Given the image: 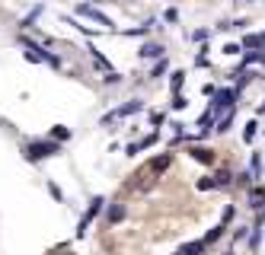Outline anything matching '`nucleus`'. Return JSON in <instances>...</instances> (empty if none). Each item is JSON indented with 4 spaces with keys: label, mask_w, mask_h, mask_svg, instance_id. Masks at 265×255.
Wrapping results in <instances>:
<instances>
[{
    "label": "nucleus",
    "mask_w": 265,
    "mask_h": 255,
    "mask_svg": "<svg viewBox=\"0 0 265 255\" xmlns=\"http://www.w3.org/2000/svg\"><path fill=\"white\" fill-rule=\"evenodd\" d=\"M61 153V140H29L26 144V160L29 163H39L45 156H55Z\"/></svg>",
    "instance_id": "f257e3e1"
},
{
    "label": "nucleus",
    "mask_w": 265,
    "mask_h": 255,
    "mask_svg": "<svg viewBox=\"0 0 265 255\" xmlns=\"http://www.w3.org/2000/svg\"><path fill=\"white\" fill-rule=\"evenodd\" d=\"M105 207V198H99L96 195L93 201H90V207H86V214L80 217V223H77V236H86V230H90V223L96 220V217H99V210Z\"/></svg>",
    "instance_id": "f03ea898"
},
{
    "label": "nucleus",
    "mask_w": 265,
    "mask_h": 255,
    "mask_svg": "<svg viewBox=\"0 0 265 255\" xmlns=\"http://www.w3.org/2000/svg\"><path fill=\"white\" fill-rule=\"evenodd\" d=\"M236 96H240L236 90H217L214 93V102H211V112H214V115H217V112H230L233 105H236Z\"/></svg>",
    "instance_id": "7ed1b4c3"
},
{
    "label": "nucleus",
    "mask_w": 265,
    "mask_h": 255,
    "mask_svg": "<svg viewBox=\"0 0 265 255\" xmlns=\"http://www.w3.org/2000/svg\"><path fill=\"white\" fill-rule=\"evenodd\" d=\"M77 13H80V16H90V20H96L99 26H105V29H112V20H109V16L99 13V10H96V7H90V4H80V7H77Z\"/></svg>",
    "instance_id": "20e7f679"
},
{
    "label": "nucleus",
    "mask_w": 265,
    "mask_h": 255,
    "mask_svg": "<svg viewBox=\"0 0 265 255\" xmlns=\"http://www.w3.org/2000/svg\"><path fill=\"white\" fill-rule=\"evenodd\" d=\"M246 201H249L252 210H265V188H262V185L246 188Z\"/></svg>",
    "instance_id": "39448f33"
},
{
    "label": "nucleus",
    "mask_w": 265,
    "mask_h": 255,
    "mask_svg": "<svg viewBox=\"0 0 265 255\" xmlns=\"http://www.w3.org/2000/svg\"><path fill=\"white\" fill-rule=\"evenodd\" d=\"M163 45H160V42H147V45H141V51H138V55L141 58H144V61H163Z\"/></svg>",
    "instance_id": "423d86ee"
},
{
    "label": "nucleus",
    "mask_w": 265,
    "mask_h": 255,
    "mask_svg": "<svg viewBox=\"0 0 265 255\" xmlns=\"http://www.w3.org/2000/svg\"><path fill=\"white\" fill-rule=\"evenodd\" d=\"M170 166H173V153H160V156H154V160H150V172H154V175H163Z\"/></svg>",
    "instance_id": "0eeeda50"
},
{
    "label": "nucleus",
    "mask_w": 265,
    "mask_h": 255,
    "mask_svg": "<svg viewBox=\"0 0 265 255\" xmlns=\"http://www.w3.org/2000/svg\"><path fill=\"white\" fill-rule=\"evenodd\" d=\"M189 156L198 163H214V150H208V147H189Z\"/></svg>",
    "instance_id": "6e6552de"
},
{
    "label": "nucleus",
    "mask_w": 265,
    "mask_h": 255,
    "mask_svg": "<svg viewBox=\"0 0 265 255\" xmlns=\"http://www.w3.org/2000/svg\"><path fill=\"white\" fill-rule=\"evenodd\" d=\"M249 64H265V51H246L240 61V70H246Z\"/></svg>",
    "instance_id": "1a4fd4ad"
},
{
    "label": "nucleus",
    "mask_w": 265,
    "mask_h": 255,
    "mask_svg": "<svg viewBox=\"0 0 265 255\" xmlns=\"http://www.w3.org/2000/svg\"><path fill=\"white\" fill-rule=\"evenodd\" d=\"M233 182H236V175H233L230 169H220V172L214 175V185H217V188H230Z\"/></svg>",
    "instance_id": "9d476101"
},
{
    "label": "nucleus",
    "mask_w": 265,
    "mask_h": 255,
    "mask_svg": "<svg viewBox=\"0 0 265 255\" xmlns=\"http://www.w3.org/2000/svg\"><path fill=\"white\" fill-rule=\"evenodd\" d=\"M205 249H208V242L198 239V242H185L179 252H182V255H205Z\"/></svg>",
    "instance_id": "9b49d317"
},
{
    "label": "nucleus",
    "mask_w": 265,
    "mask_h": 255,
    "mask_svg": "<svg viewBox=\"0 0 265 255\" xmlns=\"http://www.w3.org/2000/svg\"><path fill=\"white\" fill-rule=\"evenodd\" d=\"M121 217H125V204H118V201H115V204H109V210H105V220H109V223H118Z\"/></svg>",
    "instance_id": "f8f14e48"
},
{
    "label": "nucleus",
    "mask_w": 265,
    "mask_h": 255,
    "mask_svg": "<svg viewBox=\"0 0 265 255\" xmlns=\"http://www.w3.org/2000/svg\"><path fill=\"white\" fill-rule=\"evenodd\" d=\"M243 48H252V51H265V39H262V35H243Z\"/></svg>",
    "instance_id": "ddd939ff"
},
{
    "label": "nucleus",
    "mask_w": 265,
    "mask_h": 255,
    "mask_svg": "<svg viewBox=\"0 0 265 255\" xmlns=\"http://www.w3.org/2000/svg\"><path fill=\"white\" fill-rule=\"evenodd\" d=\"M67 137H70V128H64V125H55V128H51V140H61V144H64Z\"/></svg>",
    "instance_id": "4468645a"
},
{
    "label": "nucleus",
    "mask_w": 265,
    "mask_h": 255,
    "mask_svg": "<svg viewBox=\"0 0 265 255\" xmlns=\"http://www.w3.org/2000/svg\"><path fill=\"white\" fill-rule=\"evenodd\" d=\"M224 230H227V223H217L214 230H208V236H205V242H208V245H211V242H217L220 236H224Z\"/></svg>",
    "instance_id": "2eb2a0df"
},
{
    "label": "nucleus",
    "mask_w": 265,
    "mask_h": 255,
    "mask_svg": "<svg viewBox=\"0 0 265 255\" xmlns=\"http://www.w3.org/2000/svg\"><path fill=\"white\" fill-rule=\"evenodd\" d=\"M255 134H259V125H255V121H246V128H243V140L249 144V140H255Z\"/></svg>",
    "instance_id": "dca6fc26"
},
{
    "label": "nucleus",
    "mask_w": 265,
    "mask_h": 255,
    "mask_svg": "<svg viewBox=\"0 0 265 255\" xmlns=\"http://www.w3.org/2000/svg\"><path fill=\"white\" fill-rule=\"evenodd\" d=\"M259 242H262V223H255L249 233V249H259Z\"/></svg>",
    "instance_id": "f3484780"
},
{
    "label": "nucleus",
    "mask_w": 265,
    "mask_h": 255,
    "mask_svg": "<svg viewBox=\"0 0 265 255\" xmlns=\"http://www.w3.org/2000/svg\"><path fill=\"white\" fill-rule=\"evenodd\" d=\"M182 83H185V74H182V70H176V74H173V80H170V86H173V93H176V96H179Z\"/></svg>",
    "instance_id": "a211bd4d"
},
{
    "label": "nucleus",
    "mask_w": 265,
    "mask_h": 255,
    "mask_svg": "<svg viewBox=\"0 0 265 255\" xmlns=\"http://www.w3.org/2000/svg\"><path fill=\"white\" fill-rule=\"evenodd\" d=\"M252 179H255L252 172H240V175H236V185H246V188H252Z\"/></svg>",
    "instance_id": "6ab92c4d"
},
{
    "label": "nucleus",
    "mask_w": 265,
    "mask_h": 255,
    "mask_svg": "<svg viewBox=\"0 0 265 255\" xmlns=\"http://www.w3.org/2000/svg\"><path fill=\"white\" fill-rule=\"evenodd\" d=\"M252 175H255V179H259V175H262V156H259V153L252 156Z\"/></svg>",
    "instance_id": "aec40b11"
},
{
    "label": "nucleus",
    "mask_w": 265,
    "mask_h": 255,
    "mask_svg": "<svg viewBox=\"0 0 265 255\" xmlns=\"http://www.w3.org/2000/svg\"><path fill=\"white\" fill-rule=\"evenodd\" d=\"M198 188H201V191H211V188H217V185H214V175H211V179H198Z\"/></svg>",
    "instance_id": "412c9836"
},
{
    "label": "nucleus",
    "mask_w": 265,
    "mask_h": 255,
    "mask_svg": "<svg viewBox=\"0 0 265 255\" xmlns=\"http://www.w3.org/2000/svg\"><path fill=\"white\" fill-rule=\"evenodd\" d=\"M163 20H166V23H176V20H179V10H176V7H170V10L163 13Z\"/></svg>",
    "instance_id": "4be33fe9"
},
{
    "label": "nucleus",
    "mask_w": 265,
    "mask_h": 255,
    "mask_svg": "<svg viewBox=\"0 0 265 255\" xmlns=\"http://www.w3.org/2000/svg\"><path fill=\"white\" fill-rule=\"evenodd\" d=\"M166 74V61H157V64H154V74H150V77H163Z\"/></svg>",
    "instance_id": "5701e85b"
},
{
    "label": "nucleus",
    "mask_w": 265,
    "mask_h": 255,
    "mask_svg": "<svg viewBox=\"0 0 265 255\" xmlns=\"http://www.w3.org/2000/svg\"><path fill=\"white\" fill-rule=\"evenodd\" d=\"M48 191H51V198H55V201H64V195H61V188L55 185V182H48Z\"/></svg>",
    "instance_id": "b1692460"
},
{
    "label": "nucleus",
    "mask_w": 265,
    "mask_h": 255,
    "mask_svg": "<svg viewBox=\"0 0 265 255\" xmlns=\"http://www.w3.org/2000/svg\"><path fill=\"white\" fill-rule=\"evenodd\" d=\"M185 105H189V99H185V96L179 93V96H176V99H173V109H185Z\"/></svg>",
    "instance_id": "393cba45"
},
{
    "label": "nucleus",
    "mask_w": 265,
    "mask_h": 255,
    "mask_svg": "<svg viewBox=\"0 0 265 255\" xmlns=\"http://www.w3.org/2000/svg\"><path fill=\"white\" fill-rule=\"evenodd\" d=\"M192 39H195V42H208V29H195V32H192Z\"/></svg>",
    "instance_id": "a878e982"
},
{
    "label": "nucleus",
    "mask_w": 265,
    "mask_h": 255,
    "mask_svg": "<svg viewBox=\"0 0 265 255\" xmlns=\"http://www.w3.org/2000/svg\"><path fill=\"white\" fill-rule=\"evenodd\" d=\"M233 214H236V207H227V210H224V220H220V223H230Z\"/></svg>",
    "instance_id": "bb28decb"
},
{
    "label": "nucleus",
    "mask_w": 265,
    "mask_h": 255,
    "mask_svg": "<svg viewBox=\"0 0 265 255\" xmlns=\"http://www.w3.org/2000/svg\"><path fill=\"white\" fill-rule=\"evenodd\" d=\"M236 4H252V0H236Z\"/></svg>",
    "instance_id": "cd10ccee"
},
{
    "label": "nucleus",
    "mask_w": 265,
    "mask_h": 255,
    "mask_svg": "<svg viewBox=\"0 0 265 255\" xmlns=\"http://www.w3.org/2000/svg\"><path fill=\"white\" fill-rule=\"evenodd\" d=\"M262 39H265V32H262Z\"/></svg>",
    "instance_id": "c85d7f7f"
},
{
    "label": "nucleus",
    "mask_w": 265,
    "mask_h": 255,
    "mask_svg": "<svg viewBox=\"0 0 265 255\" xmlns=\"http://www.w3.org/2000/svg\"><path fill=\"white\" fill-rule=\"evenodd\" d=\"M176 255H182V252H176Z\"/></svg>",
    "instance_id": "c756f323"
}]
</instances>
